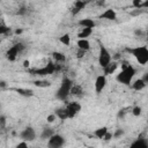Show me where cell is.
Here are the masks:
<instances>
[{
    "label": "cell",
    "mask_w": 148,
    "mask_h": 148,
    "mask_svg": "<svg viewBox=\"0 0 148 148\" xmlns=\"http://www.w3.org/2000/svg\"><path fill=\"white\" fill-rule=\"evenodd\" d=\"M73 86V81L69 79V77H64L62 81H61V84L58 89V91L56 92V97L58 99H61V101H65L68 95H69V91H71V88Z\"/></svg>",
    "instance_id": "3957f363"
},
{
    "label": "cell",
    "mask_w": 148,
    "mask_h": 148,
    "mask_svg": "<svg viewBox=\"0 0 148 148\" xmlns=\"http://www.w3.org/2000/svg\"><path fill=\"white\" fill-rule=\"evenodd\" d=\"M7 87V83H6V81H2V80H0V88H6Z\"/></svg>",
    "instance_id": "f35d334b"
},
{
    "label": "cell",
    "mask_w": 148,
    "mask_h": 148,
    "mask_svg": "<svg viewBox=\"0 0 148 148\" xmlns=\"http://www.w3.org/2000/svg\"><path fill=\"white\" fill-rule=\"evenodd\" d=\"M99 18H105V20H109V21H114L117 18V13L114 12V9L109 8V9H105L99 15Z\"/></svg>",
    "instance_id": "8fae6325"
},
{
    "label": "cell",
    "mask_w": 148,
    "mask_h": 148,
    "mask_svg": "<svg viewBox=\"0 0 148 148\" xmlns=\"http://www.w3.org/2000/svg\"><path fill=\"white\" fill-rule=\"evenodd\" d=\"M146 10L145 9H142V8H140V9H133V10H131L130 12V15L131 16H139V15H141V14H143Z\"/></svg>",
    "instance_id": "484cf974"
},
{
    "label": "cell",
    "mask_w": 148,
    "mask_h": 148,
    "mask_svg": "<svg viewBox=\"0 0 148 148\" xmlns=\"http://www.w3.org/2000/svg\"><path fill=\"white\" fill-rule=\"evenodd\" d=\"M54 114H56V117L59 118L60 120H66V119H68V113H67L66 108H59V109H57L56 112H54Z\"/></svg>",
    "instance_id": "9a60e30c"
},
{
    "label": "cell",
    "mask_w": 148,
    "mask_h": 148,
    "mask_svg": "<svg viewBox=\"0 0 148 148\" xmlns=\"http://www.w3.org/2000/svg\"><path fill=\"white\" fill-rule=\"evenodd\" d=\"M24 49V45L22 43H16L14 44L12 47H9L6 52V58L9 60V61H15L18 53Z\"/></svg>",
    "instance_id": "8992f818"
},
{
    "label": "cell",
    "mask_w": 148,
    "mask_h": 148,
    "mask_svg": "<svg viewBox=\"0 0 148 148\" xmlns=\"http://www.w3.org/2000/svg\"><path fill=\"white\" fill-rule=\"evenodd\" d=\"M56 114L54 113H52V114H49L47 116V118H46V120H47V123H53L54 120H56Z\"/></svg>",
    "instance_id": "d6a6232c"
},
{
    "label": "cell",
    "mask_w": 148,
    "mask_h": 148,
    "mask_svg": "<svg viewBox=\"0 0 148 148\" xmlns=\"http://www.w3.org/2000/svg\"><path fill=\"white\" fill-rule=\"evenodd\" d=\"M112 139H113V134H112L111 132H109V131H108V132L105 133V135H104L103 140H104V141H111Z\"/></svg>",
    "instance_id": "f546056e"
},
{
    "label": "cell",
    "mask_w": 148,
    "mask_h": 148,
    "mask_svg": "<svg viewBox=\"0 0 148 148\" xmlns=\"http://www.w3.org/2000/svg\"><path fill=\"white\" fill-rule=\"evenodd\" d=\"M0 45H1V40H0Z\"/></svg>",
    "instance_id": "b9f144b4"
},
{
    "label": "cell",
    "mask_w": 148,
    "mask_h": 148,
    "mask_svg": "<svg viewBox=\"0 0 148 148\" xmlns=\"http://www.w3.org/2000/svg\"><path fill=\"white\" fill-rule=\"evenodd\" d=\"M52 58H53L56 61H58V62H62V61L66 60V57H65L61 52H53V53H52Z\"/></svg>",
    "instance_id": "cb8c5ba5"
},
{
    "label": "cell",
    "mask_w": 148,
    "mask_h": 148,
    "mask_svg": "<svg viewBox=\"0 0 148 148\" xmlns=\"http://www.w3.org/2000/svg\"><path fill=\"white\" fill-rule=\"evenodd\" d=\"M76 45H77L79 50H82V51H84V52H87V51L90 49V43H89L88 39H77Z\"/></svg>",
    "instance_id": "5bb4252c"
},
{
    "label": "cell",
    "mask_w": 148,
    "mask_h": 148,
    "mask_svg": "<svg viewBox=\"0 0 148 148\" xmlns=\"http://www.w3.org/2000/svg\"><path fill=\"white\" fill-rule=\"evenodd\" d=\"M23 66H24L25 68H29V66H30V62H29V60H24V61H23Z\"/></svg>",
    "instance_id": "ab89813d"
},
{
    "label": "cell",
    "mask_w": 148,
    "mask_h": 148,
    "mask_svg": "<svg viewBox=\"0 0 148 148\" xmlns=\"http://www.w3.org/2000/svg\"><path fill=\"white\" fill-rule=\"evenodd\" d=\"M86 5H87V2H84V1H76V2L74 3V8L79 9V10L81 12V9H83V8L86 7Z\"/></svg>",
    "instance_id": "4316f807"
},
{
    "label": "cell",
    "mask_w": 148,
    "mask_h": 148,
    "mask_svg": "<svg viewBox=\"0 0 148 148\" xmlns=\"http://www.w3.org/2000/svg\"><path fill=\"white\" fill-rule=\"evenodd\" d=\"M134 34H135V36H139V37L145 36V31H142L141 29H136V30L134 31Z\"/></svg>",
    "instance_id": "e575fe53"
},
{
    "label": "cell",
    "mask_w": 148,
    "mask_h": 148,
    "mask_svg": "<svg viewBox=\"0 0 148 148\" xmlns=\"http://www.w3.org/2000/svg\"><path fill=\"white\" fill-rule=\"evenodd\" d=\"M130 148H148V145L146 139H138L131 145Z\"/></svg>",
    "instance_id": "e0dca14e"
},
{
    "label": "cell",
    "mask_w": 148,
    "mask_h": 148,
    "mask_svg": "<svg viewBox=\"0 0 148 148\" xmlns=\"http://www.w3.org/2000/svg\"><path fill=\"white\" fill-rule=\"evenodd\" d=\"M118 68V62L117 61H113V60H111V62L106 66V67H104L103 69H104V74L105 75H110V74H113L114 72H116V69Z\"/></svg>",
    "instance_id": "4fadbf2b"
},
{
    "label": "cell",
    "mask_w": 148,
    "mask_h": 148,
    "mask_svg": "<svg viewBox=\"0 0 148 148\" xmlns=\"http://www.w3.org/2000/svg\"><path fill=\"white\" fill-rule=\"evenodd\" d=\"M91 34H92V29L83 28V29H82V31L77 35V37H79V39H87Z\"/></svg>",
    "instance_id": "7402d4cb"
},
{
    "label": "cell",
    "mask_w": 148,
    "mask_h": 148,
    "mask_svg": "<svg viewBox=\"0 0 148 148\" xmlns=\"http://www.w3.org/2000/svg\"><path fill=\"white\" fill-rule=\"evenodd\" d=\"M106 132H108V127L106 126H102V127H99V128H97V130L94 131V135L97 139H103Z\"/></svg>",
    "instance_id": "ffe728a7"
},
{
    "label": "cell",
    "mask_w": 148,
    "mask_h": 148,
    "mask_svg": "<svg viewBox=\"0 0 148 148\" xmlns=\"http://www.w3.org/2000/svg\"><path fill=\"white\" fill-rule=\"evenodd\" d=\"M10 31V28L6 27V25H0V35H3V34H8Z\"/></svg>",
    "instance_id": "4dcf8cb0"
},
{
    "label": "cell",
    "mask_w": 148,
    "mask_h": 148,
    "mask_svg": "<svg viewBox=\"0 0 148 148\" xmlns=\"http://www.w3.org/2000/svg\"><path fill=\"white\" fill-rule=\"evenodd\" d=\"M20 138L22 139V141H34L35 140V138H36V132H35V130L31 127V126H28V127H25L21 133H20Z\"/></svg>",
    "instance_id": "ba28073f"
},
{
    "label": "cell",
    "mask_w": 148,
    "mask_h": 148,
    "mask_svg": "<svg viewBox=\"0 0 148 148\" xmlns=\"http://www.w3.org/2000/svg\"><path fill=\"white\" fill-rule=\"evenodd\" d=\"M141 79H142L143 82L147 84V83H148V73H145V74H143V77H141Z\"/></svg>",
    "instance_id": "74e56055"
},
{
    "label": "cell",
    "mask_w": 148,
    "mask_h": 148,
    "mask_svg": "<svg viewBox=\"0 0 148 148\" xmlns=\"http://www.w3.org/2000/svg\"><path fill=\"white\" fill-rule=\"evenodd\" d=\"M83 92L82 90V87L79 86V84H73L72 88H71V91H69V95H73V96H81Z\"/></svg>",
    "instance_id": "d6986e66"
},
{
    "label": "cell",
    "mask_w": 148,
    "mask_h": 148,
    "mask_svg": "<svg viewBox=\"0 0 148 148\" xmlns=\"http://www.w3.org/2000/svg\"><path fill=\"white\" fill-rule=\"evenodd\" d=\"M77 23H79V25H81V27H82V29H83V28L94 29V28H95V25H96L95 21H94L92 18H90V17H86V18H82V20H80Z\"/></svg>",
    "instance_id": "7c38bea8"
},
{
    "label": "cell",
    "mask_w": 148,
    "mask_h": 148,
    "mask_svg": "<svg viewBox=\"0 0 148 148\" xmlns=\"http://www.w3.org/2000/svg\"><path fill=\"white\" fill-rule=\"evenodd\" d=\"M34 84L38 88H46V87H50L51 86V82L50 81H46V80H36L34 82Z\"/></svg>",
    "instance_id": "603a6c76"
},
{
    "label": "cell",
    "mask_w": 148,
    "mask_h": 148,
    "mask_svg": "<svg viewBox=\"0 0 148 148\" xmlns=\"http://www.w3.org/2000/svg\"><path fill=\"white\" fill-rule=\"evenodd\" d=\"M59 40H60V43H62V44L66 45V46H68V45L71 44V37H69L68 34H65V35L60 36V37H59Z\"/></svg>",
    "instance_id": "d4e9b609"
},
{
    "label": "cell",
    "mask_w": 148,
    "mask_h": 148,
    "mask_svg": "<svg viewBox=\"0 0 148 148\" xmlns=\"http://www.w3.org/2000/svg\"><path fill=\"white\" fill-rule=\"evenodd\" d=\"M15 34H16V35L22 34V29H16V30H15Z\"/></svg>",
    "instance_id": "60d3db41"
},
{
    "label": "cell",
    "mask_w": 148,
    "mask_h": 148,
    "mask_svg": "<svg viewBox=\"0 0 148 148\" xmlns=\"http://www.w3.org/2000/svg\"><path fill=\"white\" fill-rule=\"evenodd\" d=\"M112 134H113V138H114V139H118V138H120V136L124 134V130H123V128H117L116 132L112 133Z\"/></svg>",
    "instance_id": "f1b7e54d"
},
{
    "label": "cell",
    "mask_w": 148,
    "mask_h": 148,
    "mask_svg": "<svg viewBox=\"0 0 148 148\" xmlns=\"http://www.w3.org/2000/svg\"><path fill=\"white\" fill-rule=\"evenodd\" d=\"M136 71L132 65H128L127 67L123 68L116 76V80L119 83H123L125 86H130V83H132V79L134 77Z\"/></svg>",
    "instance_id": "7a4b0ae2"
},
{
    "label": "cell",
    "mask_w": 148,
    "mask_h": 148,
    "mask_svg": "<svg viewBox=\"0 0 148 148\" xmlns=\"http://www.w3.org/2000/svg\"><path fill=\"white\" fill-rule=\"evenodd\" d=\"M126 51L128 53H131L141 66H146L148 64V47L146 45L135 46V47H127Z\"/></svg>",
    "instance_id": "6da1fadb"
},
{
    "label": "cell",
    "mask_w": 148,
    "mask_h": 148,
    "mask_svg": "<svg viewBox=\"0 0 148 148\" xmlns=\"http://www.w3.org/2000/svg\"><path fill=\"white\" fill-rule=\"evenodd\" d=\"M65 143V139L60 134H53L47 141V148H61Z\"/></svg>",
    "instance_id": "52a82bcc"
},
{
    "label": "cell",
    "mask_w": 148,
    "mask_h": 148,
    "mask_svg": "<svg viewBox=\"0 0 148 148\" xmlns=\"http://www.w3.org/2000/svg\"><path fill=\"white\" fill-rule=\"evenodd\" d=\"M67 113H68V118H74L80 111H81V104L77 102H71L68 103L66 106Z\"/></svg>",
    "instance_id": "9c48e42d"
},
{
    "label": "cell",
    "mask_w": 148,
    "mask_h": 148,
    "mask_svg": "<svg viewBox=\"0 0 148 148\" xmlns=\"http://www.w3.org/2000/svg\"><path fill=\"white\" fill-rule=\"evenodd\" d=\"M141 112H142V109H141L140 106H138V105L132 109V113H133V116H135V117H139V116L141 114Z\"/></svg>",
    "instance_id": "83f0119b"
},
{
    "label": "cell",
    "mask_w": 148,
    "mask_h": 148,
    "mask_svg": "<svg viewBox=\"0 0 148 148\" xmlns=\"http://www.w3.org/2000/svg\"><path fill=\"white\" fill-rule=\"evenodd\" d=\"M125 113H126L125 110H120V111L118 112V118H124V117H125Z\"/></svg>",
    "instance_id": "d590c367"
},
{
    "label": "cell",
    "mask_w": 148,
    "mask_h": 148,
    "mask_svg": "<svg viewBox=\"0 0 148 148\" xmlns=\"http://www.w3.org/2000/svg\"><path fill=\"white\" fill-rule=\"evenodd\" d=\"M112 60V56L110 54L109 50L102 44L99 43V53H98V64L102 68L106 67Z\"/></svg>",
    "instance_id": "5b68a950"
},
{
    "label": "cell",
    "mask_w": 148,
    "mask_h": 148,
    "mask_svg": "<svg viewBox=\"0 0 148 148\" xmlns=\"http://www.w3.org/2000/svg\"><path fill=\"white\" fill-rule=\"evenodd\" d=\"M147 84L143 82V80L142 79H136L133 83H132V88L134 89V90H136V91H140V90H142L145 87H146Z\"/></svg>",
    "instance_id": "ac0fdd59"
},
{
    "label": "cell",
    "mask_w": 148,
    "mask_h": 148,
    "mask_svg": "<svg viewBox=\"0 0 148 148\" xmlns=\"http://www.w3.org/2000/svg\"><path fill=\"white\" fill-rule=\"evenodd\" d=\"M16 148H28V143H27L25 141H21V142L16 146Z\"/></svg>",
    "instance_id": "836d02e7"
},
{
    "label": "cell",
    "mask_w": 148,
    "mask_h": 148,
    "mask_svg": "<svg viewBox=\"0 0 148 148\" xmlns=\"http://www.w3.org/2000/svg\"><path fill=\"white\" fill-rule=\"evenodd\" d=\"M6 117L5 116H0V128H5L6 127Z\"/></svg>",
    "instance_id": "1f68e13d"
},
{
    "label": "cell",
    "mask_w": 148,
    "mask_h": 148,
    "mask_svg": "<svg viewBox=\"0 0 148 148\" xmlns=\"http://www.w3.org/2000/svg\"><path fill=\"white\" fill-rule=\"evenodd\" d=\"M16 92H18L20 95L24 96V97H31L34 96V91L31 89H23V88H15L14 89Z\"/></svg>",
    "instance_id": "44dd1931"
},
{
    "label": "cell",
    "mask_w": 148,
    "mask_h": 148,
    "mask_svg": "<svg viewBox=\"0 0 148 148\" xmlns=\"http://www.w3.org/2000/svg\"><path fill=\"white\" fill-rule=\"evenodd\" d=\"M106 86V76L105 75H98L95 80V91L97 94L102 92V90Z\"/></svg>",
    "instance_id": "30bf717a"
},
{
    "label": "cell",
    "mask_w": 148,
    "mask_h": 148,
    "mask_svg": "<svg viewBox=\"0 0 148 148\" xmlns=\"http://www.w3.org/2000/svg\"><path fill=\"white\" fill-rule=\"evenodd\" d=\"M60 69V66L59 65H56L54 62L52 61H49V64L42 68H36V69H31L30 73L32 75H51L53 74L54 72L59 71Z\"/></svg>",
    "instance_id": "277c9868"
},
{
    "label": "cell",
    "mask_w": 148,
    "mask_h": 148,
    "mask_svg": "<svg viewBox=\"0 0 148 148\" xmlns=\"http://www.w3.org/2000/svg\"><path fill=\"white\" fill-rule=\"evenodd\" d=\"M54 134V131H53V128H51V127H45L43 131H42V133H40V139L42 140H49L52 135Z\"/></svg>",
    "instance_id": "2e32d148"
},
{
    "label": "cell",
    "mask_w": 148,
    "mask_h": 148,
    "mask_svg": "<svg viewBox=\"0 0 148 148\" xmlns=\"http://www.w3.org/2000/svg\"><path fill=\"white\" fill-rule=\"evenodd\" d=\"M84 53H86L84 51H82V50H79V51H77V56H76V57H77V58H82V57L84 56Z\"/></svg>",
    "instance_id": "8d00e7d4"
}]
</instances>
